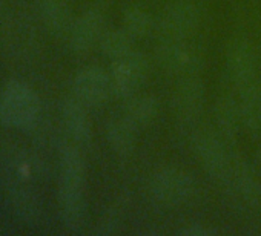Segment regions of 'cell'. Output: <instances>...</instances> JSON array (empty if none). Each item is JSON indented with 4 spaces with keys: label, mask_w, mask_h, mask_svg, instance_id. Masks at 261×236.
I'll return each instance as SVG.
<instances>
[{
    "label": "cell",
    "mask_w": 261,
    "mask_h": 236,
    "mask_svg": "<svg viewBox=\"0 0 261 236\" xmlns=\"http://www.w3.org/2000/svg\"><path fill=\"white\" fill-rule=\"evenodd\" d=\"M85 164L82 155L74 148H66L60 158L59 199L62 218L68 228L79 230L86 215L85 202Z\"/></svg>",
    "instance_id": "obj_1"
},
{
    "label": "cell",
    "mask_w": 261,
    "mask_h": 236,
    "mask_svg": "<svg viewBox=\"0 0 261 236\" xmlns=\"http://www.w3.org/2000/svg\"><path fill=\"white\" fill-rule=\"evenodd\" d=\"M43 22L54 31L71 28V11L66 0H37Z\"/></svg>",
    "instance_id": "obj_15"
},
{
    "label": "cell",
    "mask_w": 261,
    "mask_h": 236,
    "mask_svg": "<svg viewBox=\"0 0 261 236\" xmlns=\"http://www.w3.org/2000/svg\"><path fill=\"white\" fill-rule=\"evenodd\" d=\"M85 107L86 106L82 104L77 98L66 100L62 107L65 128L77 143H88L91 138V123Z\"/></svg>",
    "instance_id": "obj_11"
},
{
    "label": "cell",
    "mask_w": 261,
    "mask_h": 236,
    "mask_svg": "<svg viewBox=\"0 0 261 236\" xmlns=\"http://www.w3.org/2000/svg\"><path fill=\"white\" fill-rule=\"evenodd\" d=\"M203 106V89L195 80L183 83L175 97V109L185 120H194Z\"/></svg>",
    "instance_id": "obj_14"
},
{
    "label": "cell",
    "mask_w": 261,
    "mask_h": 236,
    "mask_svg": "<svg viewBox=\"0 0 261 236\" xmlns=\"http://www.w3.org/2000/svg\"><path fill=\"white\" fill-rule=\"evenodd\" d=\"M139 128L124 115L121 118H115L108 123L106 128V138L111 149L118 155H127L133 152L136 146Z\"/></svg>",
    "instance_id": "obj_12"
},
{
    "label": "cell",
    "mask_w": 261,
    "mask_h": 236,
    "mask_svg": "<svg viewBox=\"0 0 261 236\" xmlns=\"http://www.w3.org/2000/svg\"><path fill=\"white\" fill-rule=\"evenodd\" d=\"M194 192L192 178L177 169H165L151 180L152 196L165 205H178L191 198Z\"/></svg>",
    "instance_id": "obj_4"
},
{
    "label": "cell",
    "mask_w": 261,
    "mask_h": 236,
    "mask_svg": "<svg viewBox=\"0 0 261 236\" xmlns=\"http://www.w3.org/2000/svg\"><path fill=\"white\" fill-rule=\"evenodd\" d=\"M197 155L204 169L215 178L227 180L230 176V160L223 144L212 135H201L195 141Z\"/></svg>",
    "instance_id": "obj_8"
},
{
    "label": "cell",
    "mask_w": 261,
    "mask_h": 236,
    "mask_svg": "<svg viewBox=\"0 0 261 236\" xmlns=\"http://www.w3.org/2000/svg\"><path fill=\"white\" fill-rule=\"evenodd\" d=\"M241 122L253 131L261 129V77L238 84Z\"/></svg>",
    "instance_id": "obj_10"
},
{
    "label": "cell",
    "mask_w": 261,
    "mask_h": 236,
    "mask_svg": "<svg viewBox=\"0 0 261 236\" xmlns=\"http://www.w3.org/2000/svg\"><path fill=\"white\" fill-rule=\"evenodd\" d=\"M103 16L98 11H88L82 14L69 28L71 48L77 54L89 51L103 36Z\"/></svg>",
    "instance_id": "obj_7"
},
{
    "label": "cell",
    "mask_w": 261,
    "mask_h": 236,
    "mask_svg": "<svg viewBox=\"0 0 261 236\" xmlns=\"http://www.w3.org/2000/svg\"><path fill=\"white\" fill-rule=\"evenodd\" d=\"M100 46L103 54L114 62L133 51V37L124 29L106 31L100 39Z\"/></svg>",
    "instance_id": "obj_17"
},
{
    "label": "cell",
    "mask_w": 261,
    "mask_h": 236,
    "mask_svg": "<svg viewBox=\"0 0 261 236\" xmlns=\"http://www.w3.org/2000/svg\"><path fill=\"white\" fill-rule=\"evenodd\" d=\"M229 71L235 84L261 77V63L256 51L249 43H237L229 52Z\"/></svg>",
    "instance_id": "obj_9"
},
{
    "label": "cell",
    "mask_w": 261,
    "mask_h": 236,
    "mask_svg": "<svg viewBox=\"0 0 261 236\" xmlns=\"http://www.w3.org/2000/svg\"><path fill=\"white\" fill-rule=\"evenodd\" d=\"M159 104L151 97H134L126 107V116L139 129L149 126L157 116Z\"/></svg>",
    "instance_id": "obj_16"
},
{
    "label": "cell",
    "mask_w": 261,
    "mask_h": 236,
    "mask_svg": "<svg viewBox=\"0 0 261 236\" xmlns=\"http://www.w3.org/2000/svg\"><path fill=\"white\" fill-rule=\"evenodd\" d=\"M40 100L34 89L23 81H10L0 94V120L4 125L27 129L39 118Z\"/></svg>",
    "instance_id": "obj_2"
},
{
    "label": "cell",
    "mask_w": 261,
    "mask_h": 236,
    "mask_svg": "<svg viewBox=\"0 0 261 236\" xmlns=\"http://www.w3.org/2000/svg\"><path fill=\"white\" fill-rule=\"evenodd\" d=\"M200 25V11L191 2H175L162 16L160 26L166 37L185 39Z\"/></svg>",
    "instance_id": "obj_6"
},
{
    "label": "cell",
    "mask_w": 261,
    "mask_h": 236,
    "mask_svg": "<svg viewBox=\"0 0 261 236\" xmlns=\"http://www.w3.org/2000/svg\"><path fill=\"white\" fill-rule=\"evenodd\" d=\"M181 234H188V236H211L215 233V230L206 227L204 224H192L186 228H183L180 231Z\"/></svg>",
    "instance_id": "obj_19"
},
{
    "label": "cell",
    "mask_w": 261,
    "mask_h": 236,
    "mask_svg": "<svg viewBox=\"0 0 261 236\" xmlns=\"http://www.w3.org/2000/svg\"><path fill=\"white\" fill-rule=\"evenodd\" d=\"M148 75V62L143 54L130 51L112 62V91L120 97H134Z\"/></svg>",
    "instance_id": "obj_3"
},
{
    "label": "cell",
    "mask_w": 261,
    "mask_h": 236,
    "mask_svg": "<svg viewBox=\"0 0 261 236\" xmlns=\"http://www.w3.org/2000/svg\"><path fill=\"white\" fill-rule=\"evenodd\" d=\"M112 91L111 77L100 68L91 66L80 71L74 78L75 98L86 107L103 104Z\"/></svg>",
    "instance_id": "obj_5"
},
{
    "label": "cell",
    "mask_w": 261,
    "mask_h": 236,
    "mask_svg": "<svg viewBox=\"0 0 261 236\" xmlns=\"http://www.w3.org/2000/svg\"><path fill=\"white\" fill-rule=\"evenodd\" d=\"M123 29L133 39L145 37L152 29V19L148 13L139 8L127 10L123 17Z\"/></svg>",
    "instance_id": "obj_18"
},
{
    "label": "cell",
    "mask_w": 261,
    "mask_h": 236,
    "mask_svg": "<svg viewBox=\"0 0 261 236\" xmlns=\"http://www.w3.org/2000/svg\"><path fill=\"white\" fill-rule=\"evenodd\" d=\"M160 63L171 71H186L195 62L194 51L183 42V39L166 37V42L159 48Z\"/></svg>",
    "instance_id": "obj_13"
}]
</instances>
